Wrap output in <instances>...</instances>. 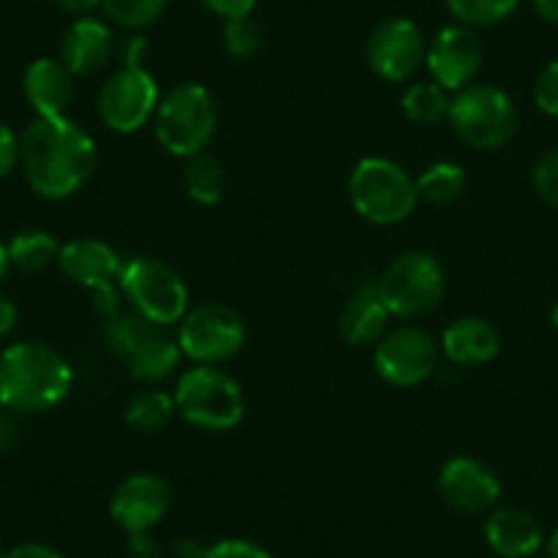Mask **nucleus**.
I'll return each mask as SVG.
<instances>
[{
	"label": "nucleus",
	"instance_id": "a878e982",
	"mask_svg": "<svg viewBox=\"0 0 558 558\" xmlns=\"http://www.w3.org/2000/svg\"><path fill=\"white\" fill-rule=\"evenodd\" d=\"M7 252H9V263H12L14 268L36 274V271H45V268L52 266V263H58V252H61V246H58V241L52 239L47 230L28 228L14 233V239L9 241Z\"/></svg>",
	"mask_w": 558,
	"mask_h": 558
},
{
	"label": "nucleus",
	"instance_id": "f704fd0d",
	"mask_svg": "<svg viewBox=\"0 0 558 558\" xmlns=\"http://www.w3.org/2000/svg\"><path fill=\"white\" fill-rule=\"evenodd\" d=\"M116 56L121 61V69H143L148 58V39L140 34H129L126 39H121V45H116Z\"/></svg>",
	"mask_w": 558,
	"mask_h": 558
},
{
	"label": "nucleus",
	"instance_id": "f03ea898",
	"mask_svg": "<svg viewBox=\"0 0 558 558\" xmlns=\"http://www.w3.org/2000/svg\"><path fill=\"white\" fill-rule=\"evenodd\" d=\"M72 384V364L45 342H17L0 353V405L7 411H50L66 400Z\"/></svg>",
	"mask_w": 558,
	"mask_h": 558
},
{
	"label": "nucleus",
	"instance_id": "2f4dec72",
	"mask_svg": "<svg viewBox=\"0 0 558 558\" xmlns=\"http://www.w3.org/2000/svg\"><path fill=\"white\" fill-rule=\"evenodd\" d=\"M534 105L545 116L558 118V58L547 63L534 80Z\"/></svg>",
	"mask_w": 558,
	"mask_h": 558
},
{
	"label": "nucleus",
	"instance_id": "6ab92c4d",
	"mask_svg": "<svg viewBox=\"0 0 558 558\" xmlns=\"http://www.w3.org/2000/svg\"><path fill=\"white\" fill-rule=\"evenodd\" d=\"M58 266H61V271L72 282L94 291V288L107 286V282H118L123 260L105 241L74 239L61 246V252H58Z\"/></svg>",
	"mask_w": 558,
	"mask_h": 558
},
{
	"label": "nucleus",
	"instance_id": "58836bf2",
	"mask_svg": "<svg viewBox=\"0 0 558 558\" xmlns=\"http://www.w3.org/2000/svg\"><path fill=\"white\" fill-rule=\"evenodd\" d=\"M3 558H63V556L56 550V547L45 545V542H23V545L3 553Z\"/></svg>",
	"mask_w": 558,
	"mask_h": 558
},
{
	"label": "nucleus",
	"instance_id": "cd10ccee",
	"mask_svg": "<svg viewBox=\"0 0 558 558\" xmlns=\"http://www.w3.org/2000/svg\"><path fill=\"white\" fill-rule=\"evenodd\" d=\"M168 7L170 0H101V12L110 17V23L126 31L148 28L168 12Z\"/></svg>",
	"mask_w": 558,
	"mask_h": 558
},
{
	"label": "nucleus",
	"instance_id": "37998d69",
	"mask_svg": "<svg viewBox=\"0 0 558 558\" xmlns=\"http://www.w3.org/2000/svg\"><path fill=\"white\" fill-rule=\"evenodd\" d=\"M534 9L542 20L558 25V0H534Z\"/></svg>",
	"mask_w": 558,
	"mask_h": 558
},
{
	"label": "nucleus",
	"instance_id": "c9c22d12",
	"mask_svg": "<svg viewBox=\"0 0 558 558\" xmlns=\"http://www.w3.org/2000/svg\"><path fill=\"white\" fill-rule=\"evenodd\" d=\"M20 165V137L0 123V179H7L14 168Z\"/></svg>",
	"mask_w": 558,
	"mask_h": 558
},
{
	"label": "nucleus",
	"instance_id": "473e14b6",
	"mask_svg": "<svg viewBox=\"0 0 558 558\" xmlns=\"http://www.w3.org/2000/svg\"><path fill=\"white\" fill-rule=\"evenodd\" d=\"M203 558H271V553L250 539H222L217 545L206 547Z\"/></svg>",
	"mask_w": 558,
	"mask_h": 558
},
{
	"label": "nucleus",
	"instance_id": "dca6fc26",
	"mask_svg": "<svg viewBox=\"0 0 558 558\" xmlns=\"http://www.w3.org/2000/svg\"><path fill=\"white\" fill-rule=\"evenodd\" d=\"M438 493L452 509L463 514H482L501 498V482L474 458H454L438 474Z\"/></svg>",
	"mask_w": 558,
	"mask_h": 558
},
{
	"label": "nucleus",
	"instance_id": "0eeeda50",
	"mask_svg": "<svg viewBox=\"0 0 558 558\" xmlns=\"http://www.w3.org/2000/svg\"><path fill=\"white\" fill-rule=\"evenodd\" d=\"M447 121L465 146L498 151L518 134V107L496 85L471 83L452 96Z\"/></svg>",
	"mask_w": 558,
	"mask_h": 558
},
{
	"label": "nucleus",
	"instance_id": "4be33fe9",
	"mask_svg": "<svg viewBox=\"0 0 558 558\" xmlns=\"http://www.w3.org/2000/svg\"><path fill=\"white\" fill-rule=\"evenodd\" d=\"M389 310L380 299L375 282H362L356 291L348 296L345 307L340 313V335L351 345H375L386 335L389 324Z\"/></svg>",
	"mask_w": 558,
	"mask_h": 558
},
{
	"label": "nucleus",
	"instance_id": "a19ab883",
	"mask_svg": "<svg viewBox=\"0 0 558 558\" xmlns=\"http://www.w3.org/2000/svg\"><path fill=\"white\" fill-rule=\"evenodd\" d=\"M14 438H17V425H14L12 411L0 405V452H7L14 444Z\"/></svg>",
	"mask_w": 558,
	"mask_h": 558
},
{
	"label": "nucleus",
	"instance_id": "6e6552de",
	"mask_svg": "<svg viewBox=\"0 0 558 558\" xmlns=\"http://www.w3.org/2000/svg\"><path fill=\"white\" fill-rule=\"evenodd\" d=\"M118 288L134 313L165 329L179 326L190 310V291L181 274L157 257H132L123 263Z\"/></svg>",
	"mask_w": 558,
	"mask_h": 558
},
{
	"label": "nucleus",
	"instance_id": "b1692460",
	"mask_svg": "<svg viewBox=\"0 0 558 558\" xmlns=\"http://www.w3.org/2000/svg\"><path fill=\"white\" fill-rule=\"evenodd\" d=\"M184 190L197 206H217L228 190V173H225L222 162L206 151L186 159Z\"/></svg>",
	"mask_w": 558,
	"mask_h": 558
},
{
	"label": "nucleus",
	"instance_id": "ea45409f",
	"mask_svg": "<svg viewBox=\"0 0 558 558\" xmlns=\"http://www.w3.org/2000/svg\"><path fill=\"white\" fill-rule=\"evenodd\" d=\"M56 7L63 14H72V17H88L90 12L101 9V0H56Z\"/></svg>",
	"mask_w": 558,
	"mask_h": 558
},
{
	"label": "nucleus",
	"instance_id": "5701e85b",
	"mask_svg": "<svg viewBox=\"0 0 558 558\" xmlns=\"http://www.w3.org/2000/svg\"><path fill=\"white\" fill-rule=\"evenodd\" d=\"M416 184V197L418 203L436 208L454 206V203L463 197L465 192V173L460 165L454 162H436L430 168L422 170L418 179H413Z\"/></svg>",
	"mask_w": 558,
	"mask_h": 558
},
{
	"label": "nucleus",
	"instance_id": "393cba45",
	"mask_svg": "<svg viewBox=\"0 0 558 558\" xmlns=\"http://www.w3.org/2000/svg\"><path fill=\"white\" fill-rule=\"evenodd\" d=\"M175 411V400L173 395L162 389H143L126 402L123 408V418H126V425L132 427L134 433H159L170 425V418H173Z\"/></svg>",
	"mask_w": 558,
	"mask_h": 558
},
{
	"label": "nucleus",
	"instance_id": "a211bd4d",
	"mask_svg": "<svg viewBox=\"0 0 558 558\" xmlns=\"http://www.w3.org/2000/svg\"><path fill=\"white\" fill-rule=\"evenodd\" d=\"M485 542L501 558H531L545 545V531L529 509L498 507L485 520Z\"/></svg>",
	"mask_w": 558,
	"mask_h": 558
},
{
	"label": "nucleus",
	"instance_id": "8fccbe9b",
	"mask_svg": "<svg viewBox=\"0 0 558 558\" xmlns=\"http://www.w3.org/2000/svg\"><path fill=\"white\" fill-rule=\"evenodd\" d=\"M531 558H536V556H531ZM547 558H550V556H547Z\"/></svg>",
	"mask_w": 558,
	"mask_h": 558
},
{
	"label": "nucleus",
	"instance_id": "72a5a7b5",
	"mask_svg": "<svg viewBox=\"0 0 558 558\" xmlns=\"http://www.w3.org/2000/svg\"><path fill=\"white\" fill-rule=\"evenodd\" d=\"M90 299H94V313L99 315L101 324L112 320L123 310L121 288H118L116 282H107V286L94 288V291H90Z\"/></svg>",
	"mask_w": 558,
	"mask_h": 558
},
{
	"label": "nucleus",
	"instance_id": "423d86ee",
	"mask_svg": "<svg viewBox=\"0 0 558 558\" xmlns=\"http://www.w3.org/2000/svg\"><path fill=\"white\" fill-rule=\"evenodd\" d=\"M375 286L391 318L418 320L441 304L447 293V274L430 252L411 250L395 257Z\"/></svg>",
	"mask_w": 558,
	"mask_h": 558
},
{
	"label": "nucleus",
	"instance_id": "9b49d317",
	"mask_svg": "<svg viewBox=\"0 0 558 558\" xmlns=\"http://www.w3.org/2000/svg\"><path fill=\"white\" fill-rule=\"evenodd\" d=\"M375 373L397 389L425 384L438 367V345L425 329L400 326L375 342Z\"/></svg>",
	"mask_w": 558,
	"mask_h": 558
},
{
	"label": "nucleus",
	"instance_id": "39448f33",
	"mask_svg": "<svg viewBox=\"0 0 558 558\" xmlns=\"http://www.w3.org/2000/svg\"><path fill=\"white\" fill-rule=\"evenodd\" d=\"M157 140L168 154L181 159H192L208 148L217 134V105L203 85L181 83L159 99L157 112Z\"/></svg>",
	"mask_w": 558,
	"mask_h": 558
},
{
	"label": "nucleus",
	"instance_id": "e433bc0d",
	"mask_svg": "<svg viewBox=\"0 0 558 558\" xmlns=\"http://www.w3.org/2000/svg\"><path fill=\"white\" fill-rule=\"evenodd\" d=\"M201 3L211 14L222 17L225 23H228V20L250 17V14L255 12V7H257V0H201Z\"/></svg>",
	"mask_w": 558,
	"mask_h": 558
},
{
	"label": "nucleus",
	"instance_id": "4468645a",
	"mask_svg": "<svg viewBox=\"0 0 558 558\" xmlns=\"http://www.w3.org/2000/svg\"><path fill=\"white\" fill-rule=\"evenodd\" d=\"M173 507L170 482L159 474H134L116 487L110 498V518L126 534H148Z\"/></svg>",
	"mask_w": 558,
	"mask_h": 558
},
{
	"label": "nucleus",
	"instance_id": "20e7f679",
	"mask_svg": "<svg viewBox=\"0 0 558 558\" xmlns=\"http://www.w3.org/2000/svg\"><path fill=\"white\" fill-rule=\"evenodd\" d=\"M175 411L197 430L225 433L241 425L246 411L239 380L214 364H197L181 375L173 391Z\"/></svg>",
	"mask_w": 558,
	"mask_h": 558
},
{
	"label": "nucleus",
	"instance_id": "412c9836",
	"mask_svg": "<svg viewBox=\"0 0 558 558\" xmlns=\"http://www.w3.org/2000/svg\"><path fill=\"white\" fill-rule=\"evenodd\" d=\"M23 88L36 118H61L74 99V74L56 58H39L25 72Z\"/></svg>",
	"mask_w": 558,
	"mask_h": 558
},
{
	"label": "nucleus",
	"instance_id": "f3484780",
	"mask_svg": "<svg viewBox=\"0 0 558 558\" xmlns=\"http://www.w3.org/2000/svg\"><path fill=\"white\" fill-rule=\"evenodd\" d=\"M116 56L110 28L94 17L74 20L61 39V63L74 77H94Z\"/></svg>",
	"mask_w": 558,
	"mask_h": 558
},
{
	"label": "nucleus",
	"instance_id": "4c0bfd02",
	"mask_svg": "<svg viewBox=\"0 0 558 558\" xmlns=\"http://www.w3.org/2000/svg\"><path fill=\"white\" fill-rule=\"evenodd\" d=\"M126 558H165V553L151 534H129Z\"/></svg>",
	"mask_w": 558,
	"mask_h": 558
},
{
	"label": "nucleus",
	"instance_id": "de8ad7c7",
	"mask_svg": "<svg viewBox=\"0 0 558 558\" xmlns=\"http://www.w3.org/2000/svg\"><path fill=\"white\" fill-rule=\"evenodd\" d=\"M550 320H553V326H556V329H558V302H556V307H553V313H550Z\"/></svg>",
	"mask_w": 558,
	"mask_h": 558
},
{
	"label": "nucleus",
	"instance_id": "ddd939ff",
	"mask_svg": "<svg viewBox=\"0 0 558 558\" xmlns=\"http://www.w3.org/2000/svg\"><path fill=\"white\" fill-rule=\"evenodd\" d=\"M427 56L425 36L416 23L389 17L373 28L367 39V63L386 83H405L422 69Z\"/></svg>",
	"mask_w": 558,
	"mask_h": 558
},
{
	"label": "nucleus",
	"instance_id": "c03bdc74",
	"mask_svg": "<svg viewBox=\"0 0 558 558\" xmlns=\"http://www.w3.org/2000/svg\"><path fill=\"white\" fill-rule=\"evenodd\" d=\"M175 556H179V558H203V556H206V547H201V545H195V542L184 539V542H179V545H175Z\"/></svg>",
	"mask_w": 558,
	"mask_h": 558
},
{
	"label": "nucleus",
	"instance_id": "a18cd8bd",
	"mask_svg": "<svg viewBox=\"0 0 558 558\" xmlns=\"http://www.w3.org/2000/svg\"><path fill=\"white\" fill-rule=\"evenodd\" d=\"M9 268H12V263H9V252H7V246L0 244V282L7 279Z\"/></svg>",
	"mask_w": 558,
	"mask_h": 558
},
{
	"label": "nucleus",
	"instance_id": "9d476101",
	"mask_svg": "<svg viewBox=\"0 0 558 558\" xmlns=\"http://www.w3.org/2000/svg\"><path fill=\"white\" fill-rule=\"evenodd\" d=\"M181 353L195 364H222L233 359L246 342L244 318L228 304H197L186 310L175 335Z\"/></svg>",
	"mask_w": 558,
	"mask_h": 558
},
{
	"label": "nucleus",
	"instance_id": "09e8293b",
	"mask_svg": "<svg viewBox=\"0 0 558 558\" xmlns=\"http://www.w3.org/2000/svg\"><path fill=\"white\" fill-rule=\"evenodd\" d=\"M0 558H3V545H0Z\"/></svg>",
	"mask_w": 558,
	"mask_h": 558
},
{
	"label": "nucleus",
	"instance_id": "f257e3e1",
	"mask_svg": "<svg viewBox=\"0 0 558 558\" xmlns=\"http://www.w3.org/2000/svg\"><path fill=\"white\" fill-rule=\"evenodd\" d=\"M20 165L36 195L63 201L94 175L96 143L66 116L36 118L20 137Z\"/></svg>",
	"mask_w": 558,
	"mask_h": 558
},
{
	"label": "nucleus",
	"instance_id": "7ed1b4c3",
	"mask_svg": "<svg viewBox=\"0 0 558 558\" xmlns=\"http://www.w3.org/2000/svg\"><path fill=\"white\" fill-rule=\"evenodd\" d=\"M105 342L123 364L129 375L143 384H162L175 373L181 362V348L165 326L151 324L132 307L121 310L105 324Z\"/></svg>",
	"mask_w": 558,
	"mask_h": 558
},
{
	"label": "nucleus",
	"instance_id": "bb28decb",
	"mask_svg": "<svg viewBox=\"0 0 558 558\" xmlns=\"http://www.w3.org/2000/svg\"><path fill=\"white\" fill-rule=\"evenodd\" d=\"M449 90L438 83H416L402 94V116L416 126H433L449 118Z\"/></svg>",
	"mask_w": 558,
	"mask_h": 558
},
{
	"label": "nucleus",
	"instance_id": "1a4fd4ad",
	"mask_svg": "<svg viewBox=\"0 0 558 558\" xmlns=\"http://www.w3.org/2000/svg\"><path fill=\"white\" fill-rule=\"evenodd\" d=\"M348 195L359 217L373 225H397L416 208V184L397 162L367 157L353 168Z\"/></svg>",
	"mask_w": 558,
	"mask_h": 558
},
{
	"label": "nucleus",
	"instance_id": "2eb2a0df",
	"mask_svg": "<svg viewBox=\"0 0 558 558\" xmlns=\"http://www.w3.org/2000/svg\"><path fill=\"white\" fill-rule=\"evenodd\" d=\"M425 66L433 83L449 94L469 88L482 69V45L476 34L465 25H449L438 31L425 56Z\"/></svg>",
	"mask_w": 558,
	"mask_h": 558
},
{
	"label": "nucleus",
	"instance_id": "f8f14e48",
	"mask_svg": "<svg viewBox=\"0 0 558 558\" xmlns=\"http://www.w3.org/2000/svg\"><path fill=\"white\" fill-rule=\"evenodd\" d=\"M99 118L118 134L140 132L159 107V88L146 69H121L99 90Z\"/></svg>",
	"mask_w": 558,
	"mask_h": 558
},
{
	"label": "nucleus",
	"instance_id": "49530a36",
	"mask_svg": "<svg viewBox=\"0 0 558 558\" xmlns=\"http://www.w3.org/2000/svg\"><path fill=\"white\" fill-rule=\"evenodd\" d=\"M547 556L558 558V525H556V531L550 534V539H547Z\"/></svg>",
	"mask_w": 558,
	"mask_h": 558
},
{
	"label": "nucleus",
	"instance_id": "79ce46f5",
	"mask_svg": "<svg viewBox=\"0 0 558 558\" xmlns=\"http://www.w3.org/2000/svg\"><path fill=\"white\" fill-rule=\"evenodd\" d=\"M14 324H17V307L12 299L0 296V340L14 329Z\"/></svg>",
	"mask_w": 558,
	"mask_h": 558
},
{
	"label": "nucleus",
	"instance_id": "aec40b11",
	"mask_svg": "<svg viewBox=\"0 0 558 558\" xmlns=\"http://www.w3.org/2000/svg\"><path fill=\"white\" fill-rule=\"evenodd\" d=\"M441 351L458 367H482L498 356L501 335L490 320L469 315V318H458L444 329Z\"/></svg>",
	"mask_w": 558,
	"mask_h": 558
},
{
	"label": "nucleus",
	"instance_id": "7c9ffc66",
	"mask_svg": "<svg viewBox=\"0 0 558 558\" xmlns=\"http://www.w3.org/2000/svg\"><path fill=\"white\" fill-rule=\"evenodd\" d=\"M531 184H534L536 195L558 211V148L536 159L534 170H531Z\"/></svg>",
	"mask_w": 558,
	"mask_h": 558
},
{
	"label": "nucleus",
	"instance_id": "c756f323",
	"mask_svg": "<svg viewBox=\"0 0 558 558\" xmlns=\"http://www.w3.org/2000/svg\"><path fill=\"white\" fill-rule=\"evenodd\" d=\"M222 45L225 52L235 61H250V58L260 56L263 47H266V36L263 28L250 17L241 20H228L222 31Z\"/></svg>",
	"mask_w": 558,
	"mask_h": 558
},
{
	"label": "nucleus",
	"instance_id": "c85d7f7f",
	"mask_svg": "<svg viewBox=\"0 0 558 558\" xmlns=\"http://www.w3.org/2000/svg\"><path fill=\"white\" fill-rule=\"evenodd\" d=\"M447 7L465 28H490L518 9V0H447Z\"/></svg>",
	"mask_w": 558,
	"mask_h": 558
}]
</instances>
